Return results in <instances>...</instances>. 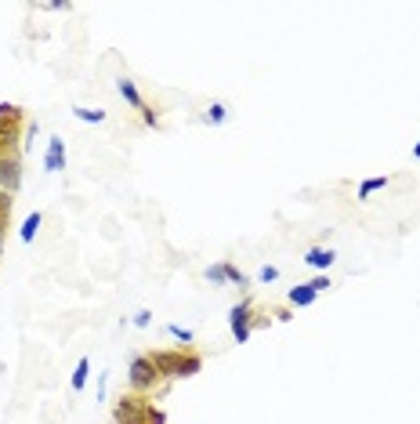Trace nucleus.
<instances>
[{"label":"nucleus","instance_id":"1","mask_svg":"<svg viewBox=\"0 0 420 424\" xmlns=\"http://www.w3.org/2000/svg\"><path fill=\"white\" fill-rule=\"evenodd\" d=\"M22 113L15 102H0V156H18V142H22Z\"/></svg>","mask_w":420,"mask_h":424},{"label":"nucleus","instance_id":"2","mask_svg":"<svg viewBox=\"0 0 420 424\" xmlns=\"http://www.w3.org/2000/svg\"><path fill=\"white\" fill-rule=\"evenodd\" d=\"M127 381H131V392L153 395V388L160 385V373H156L153 359H149V356H134V359H131V370H127Z\"/></svg>","mask_w":420,"mask_h":424},{"label":"nucleus","instance_id":"3","mask_svg":"<svg viewBox=\"0 0 420 424\" xmlns=\"http://www.w3.org/2000/svg\"><path fill=\"white\" fill-rule=\"evenodd\" d=\"M153 403H149V395H138V392H127L116 403V420L120 424H145V417H149Z\"/></svg>","mask_w":420,"mask_h":424},{"label":"nucleus","instance_id":"4","mask_svg":"<svg viewBox=\"0 0 420 424\" xmlns=\"http://www.w3.org/2000/svg\"><path fill=\"white\" fill-rule=\"evenodd\" d=\"M229 330H232L236 344L250 341V334H254V305H250V301L232 305V312H229Z\"/></svg>","mask_w":420,"mask_h":424},{"label":"nucleus","instance_id":"5","mask_svg":"<svg viewBox=\"0 0 420 424\" xmlns=\"http://www.w3.org/2000/svg\"><path fill=\"white\" fill-rule=\"evenodd\" d=\"M22 189V156H0V192L15 196Z\"/></svg>","mask_w":420,"mask_h":424},{"label":"nucleus","instance_id":"6","mask_svg":"<svg viewBox=\"0 0 420 424\" xmlns=\"http://www.w3.org/2000/svg\"><path fill=\"white\" fill-rule=\"evenodd\" d=\"M153 366L160 378H178V370H182V348H163V352H153L149 356Z\"/></svg>","mask_w":420,"mask_h":424},{"label":"nucleus","instance_id":"7","mask_svg":"<svg viewBox=\"0 0 420 424\" xmlns=\"http://www.w3.org/2000/svg\"><path fill=\"white\" fill-rule=\"evenodd\" d=\"M65 167V138H51V142H47V153H44V170L47 174H58Z\"/></svg>","mask_w":420,"mask_h":424},{"label":"nucleus","instance_id":"8","mask_svg":"<svg viewBox=\"0 0 420 424\" xmlns=\"http://www.w3.org/2000/svg\"><path fill=\"white\" fill-rule=\"evenodd\" d=\"M120 98H123V102H127L131 109H145V102H141V91H138V84L131 80V77H120Z\"/></svg>","mask_w":420,"mask_h":424},{"label":"nucleus","instance_id":"9","mask_svg":"<svg viewBox=\"0 0 420 424\" xmlns=\"http://www.w3.org/2000/svg\"><path fill=\"white\" fill-rule=\"evenodd\" d=\"M333 261H337V254L330 251V247H312V251L305 254V265H312V268H323V272H326Z\"/></svg>","mask_w":420,"mask_h":424},{"label":"nucleus","instance_id":"10","mask_svg":"<svg viewBox=\"0 0 420 424\" xmlns=\"http://www.w3.org/2000/svg\"><path fill=\"white\" fill-rule=\"evenodd\" d=\"M315 297H319V294H315L308 283H298V287H293V290L286 294V301H290L293 308H308V305L315 301Z\"/></svg>","mask_w":420,"mask_h":424},{"label":"nucleus","instance_id":"11","mask_svg":"<svg viewBox=\"0 0 420 424\" xmlns=\"http://www.w3.org/2000/svg\"><path fill=\"white\" fill-rule=\"evenodd\" d=\"M203 370V356H196V352H182V370H178V378H196V373Z\"/></svg>","mask_w":420,"mask_h":424},{"label":"nucleus","instance_id":"12","mask_svg":"<svg viewBox=\"0 0 420 424\" xmlns=\"http://www.w3.org/2000/svg\"><path fill=\"white\" fill-rule=\"evenodd\" d=\"M11 207H15V199L8 192H0V251H4V232H8V221H11Z\"/></svg>","mask_w":420,"mask_h":424},{"label":"nucleus","instance_id":"13","mask_svg":"<svg viewBox=\"0 0 420 424\" xmlns=\"http://www.w3.org/2000/svg\"><path fill=\"white\" fill-rule=\"evenodd\" d=\"M87 378H91V359L84 356V359L77 363V370H72V392H84V388H87Z\"/></svg>","mask_w":420,"mask_h":424},{"label":"nucleus","instance_id":"14","mask_svg":"<svg viewBox=\"0 0 420 424\" xmlns=\"http://www.w3.org/2000/svg\"><path fill=\"white\" fill-rule=\"evenodd\" d=\"M40 221H44L40 211H33V214L26 218V225L18 229V239H22V243H33V239H37V229H40Z\"/></svg>","mask_w":420,"mask_h":424},{"label":"nucleus","instance_id":"15","mask_svg":"<svg viewBox=\"0 0 420 424\" xmlns=\"http://www.w3.org/2000/svg\"><path fill=\"white\" fill-rule=\"evenodd\" d=\"M225 120H229V106H221V102H214V106L203 113V123H210V127H221Z\"/></svg>","mask_w":420,"mask_h":424},{"label":"nucleus","instance_id":"16","mask_svg":"<svg viewBox=\"0 0 420 424\" xmlns=\"http://www.w3.org/2000/svg\"><path fill=\"white\" fill-rule=\"evenodd\" d=\"M381 189H388V178H384V174H377V178H366V182L359 185V199H369V196L381 192Z\"/></svg>","mask_w":420,"mask_h":424},{"label":"nucleus","instance_id":"17","mask_svg":"<svg viewBox=\"0 0 420 424\" xmlns=\"http://www.w3.org/2000/svg\"><path fill=\"white\" fill-rule=\"evenodd\" d=\"M72 116L84 120V123H106V109H87V106H77Z\"/></svg>","mask_w":420,"mask_h":424},{"label":"nucleus","instance_id":"18","mask_svg":"<svg viewBox=\"0 0 420 424\" xmlns=\"http://www.w3.org/2000/svg\"><path fill=\"white\" fill-rule=\"evenodd\" d=\"M225 280H229V283H236L239 290H246V287H250V276H246V272H239L232 261H225Z\"/></svg>","mask_w":420,"mask_h":424},{"label":"nucleus","instance_id":"19","mask_svg":"<svg viewBox=\"0 0 420 424\" xmlns=\"http://www.w3.org/2000/svg\"><path fill=\"white\" fill-rule=\"evenodd\" d=\"M167 334L174 337V341H182V344H192V341H196V334H192L189 327H178V323H170V327H167Z\"/></svg>","mask_w":420,"mask_h":424},{"label":"nucleus","instance_id":"20","mask_svg":"<svg viewBox=\"0 0 420 424\" xmlns=\"http://www.w3.org/2000/svg\"><path fill=\"white\" fill-rule=\"evenodd\" d=\"M207 280H210L214 287H221V283H229V280H225V261H217V265H210V268H207Z\"/></svg>","mask_w":420,"mask_h":424},{"label":"nucleus","instance_id":"21","mask_svg":"<svg viewBox=\"0 0 420 424\" xmlns=\"http://www.w3.org/2000/svg\"><path fill=\"white\" fill-rule=\"evenodd\" d=\"M308 287H312V290H315V294H323V290H330V287H333V283H330V276H326V272H319V276H315V280H312V283H308Z\"/></svg>","mask_w":420,"mask_h":424},{"label":"nucleus","instance_id":"22","mask_svg":"<svg viewBox=\"0 0 420 424\" xmlns=\"http://www.w3.org/2000/svg\"><path fill=\"white\" fill-rule=\"evenodd\" d=\"M257 280H261V283H276V280H279V268H276V265H265V268L257 272Z\"/></svg>","mask_w":420,"mask_h":424},{"label":"nucleus","instance_id":"23","mask_svg":"<svg viewBox=\"0 0 420 424\" xmlns=\"http://www.w3.org/2000/svg\"><path fill=\"white\" fill-rule=\"evenodd\" d=\"M131 323H134V327H141V330H145V327H149V323H153V312H149V308H141V312H134V316H131Z\"/></svg>","mask_w":420,"mask_h":424},{"label":"nucleus","instance_id":"24","mask_svg":"<svg viewBox=\"0 0 420 424\" xmlns=\"http://www.w3.org/2000/svg\"><path fill=\"white\" fill-rule=\"evenodd\" d=\"M141 120H145V127H160V116H156V113H153L149 106L141 109Z\"/></svg>","mask_w":420,"mask_h":424},{"label":"nucleus","instance_id":"25","mask_svg":"<svg viewBox=\"0 0 420 424\" xmlns=\"http://www.w3.org/2000/svg\"><path fill=\"white\" fill-rule=\"evenodd\" d=\"M145 424H167V413L153 406V410H149V417H145Z\"/></svg>","mask_w":420,"mask_h":424},{"label":"nucleus","instance_id":"26","mask_svg":"<svg viewBox=\"0 0 420 424\" xmlns=\"http://www.w3.org/2000/svg\"><path fill=\"white\" fill-rule=\"evenodd\" d=\"M413 156H416V160H420V142H416V145H413Z\"/></svg>","mask_w":420,"mask_h":424},{"label":"nucleus","instance_id":"27","mask_svg":"<svg viewBox=\"0 0 420 424\" xmlns=\"http://www.w3.org/2000/svg\"><path fill=\"white\" fill-rule=\"evenodd\" d=\"M113 424H120V420H113Z\"/></svg>","mask_w":420,"mask_h":424}]
</instances>
